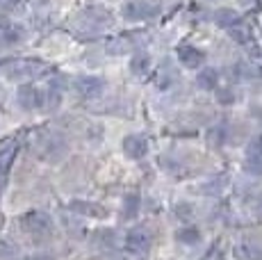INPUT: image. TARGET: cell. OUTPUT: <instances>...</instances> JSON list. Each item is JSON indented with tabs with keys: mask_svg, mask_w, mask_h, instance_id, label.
<instances>
[{
	"mask_svg": "<svg viewBox=\"0 0 262 260\" xmlns=\"http://www.w3.org/2000/svg\"><path fill=\"white\" fill-rule=\"evenodd\" d=\"M21 228L28 235L41 237V235L53 233V219H50V214L43 212V210H30V212H25L21 217Z\"/></svg>",
	"mask_w": 262,
	"mask_h": 260,
	"instance_id": "obj_3",
	"label": "cell"
},
{
	"mask_svg": "<svg viewBox=\"0 0 262 260\" xmlns=\"http://www.w3.org/2000/svg\"><path fill=\"white\" fill-rule=\"evenodd\" d=\"M176 214H180V217H191V206H187V203H180L178 208H176Z\"/></svg>",
	"mask_w": 262,
	"mask_h": 260,
	"instance_id": "obj_26",
	"label": "cell"
},
{
	"mask_svg": "<svg viewBox=\"0 0 262 260\" xmlns=\"http://www.w3.org/2000/svg\"><path fill=\"white\" fill-rule=\"evenodd\" d=\"M30 260H55V258H50V256H32Z\"/></svg>",
	"mask_w": 262,
	"mask_h": 260,
	"instance_id": "obj_30",
	"label": "cell"
},
{
	"mask_svg": "<svg viewBox=\"0 0 262 260\" xmlns=\"http://www.w3.org/2000/svg\"><path fill=\"white\" fill-rule=\"evenodd\" d=\"M176 57H178V62L187 69H203V64H205V53L199 51L196 46H189V44L178 46Z\"/></svg>",
	"mask_w": 262,
	"mask_h": 260,
	"instance_id": "obj_10",
	"label": "cell"
},
{
	"mask_svg": "<svg viewBox=\"0 0 262 260\" xmlns=\"http://www.w3.org/2000/svg\"><path fill=\"white\" fill-rule=\"evenodd\" d=\"M112 23H114V16H112L110 9L92 5V7H84L82 12L75 16L73 26H75L78 32L87 34V37H94V34H100L107 28H112Z\"/></svg>",
	"mask_w": 262,
	"mask_h": 260,
	"instance_id": "obj_1",
	"label": "cell"
},
{
	"mask_svg": "<svg viewBox=\"0 0 262 260\" xmlns=\"http://www.w3.org/2000/svg\"><path fill=\"white\" fill-rule=\"evenodd\" d=\"M216 96H219V103H224V105L235 103V92H233V89H230V87L216 89Z\"/></svg>",
	"mask_w": 262,
	"mask_h": 260,
	"instance_id": "obj_23",
	"label": "cell"
},
{
	"mask_svg": "<svg viewBox=\"0 0 262 260\" xmlns=\"http://www.w3.org/2000/svg\"><path fill=\"white\" fill-rule=\"evenodd\" d=\"M176 242L185 244V247H194L201 242V231L196 226H183L176 231Z\"/></svg>",
	"mask_w": 262,
	"mask_h": 260,
	"instance_id": "obj_19",
	"label": "cell"
},
{
	"mask_svg": "<svg viewBox=\"0 0 262 260\" xmlns=\"http://www.w3.org/2000/svg\"><path fill=\"white\" fill-rule=\"evenodd\" d=\"M251 208H253L255 214H262V197H255L253 201H251Z\"/></svg>",
	"mask_w": 262,
	"mask_h": 260,
	"instance_id": "obj_27",
	"label": "cell"
},
{
	"mask_svg": "<svg viewBox=\"0 0 262 260\" xmlns=\"http://www.w3.org/2000/svg\"><path fill=\"white\" fill-rule=\"evenodd\" d=\"M69 210L75 214H82V217H94V219L105 217V208L94 201H71L69 203Z\"/></svg>",
	"mask_w": 262,
	"mask_h": 260,
	"instance_id": "obj_13",
	"label": "cell"
},
{
	"mask_svg": "<svg viewBox=\"0 0 262 260\" xmlns=\"http://www.w3.org/2000/svg\"><path fill=\"white\" fill-rule=\"evenodd\" d=\"M98 240H100V244L103 247H114V240H117V235H114V231H103V233H98Z\"/></svg>",
	"mask_w": 262,
	"mask_h": 260,
	"instance_id": "obj_24",
	"label": "cell"
},
{
	"mask_svg": "<svg viewBox=\"0 0 262 260\" xmlns=\"http://www.w3.org/2000/svg\"><path fill=\"white\" fill-rule=\"evenodd\" d=\"M148 71H150V57L146 53H137L130 59V73L133 76L144 78V76H148Z\"/></svg>",
	"mask_w": 262,
	"mask_h": 260,
	"instance_id": "obj_20",
	"label": "cell"
},
{
	"mask_svg": "<svg viewBox=\"0 0 262 260\" xmlns=\"http://www.w3.org/2000/svg\"><path fill=\"white\" fill-rule=\"evenodd\" d=\"M16 151H18L16 137H9V139H5V142H0V178L9 171L14 158H16Z\"/></svg>",
	"mask_w": 262,
	"mask_h": 260,
	"instance_id": "obj_11",
	"label": "cell"
},
{
	"mask_svg": "<svg viewBox=\"0 0 262 260\" xmlns=\"http://www.w3.org/2000/svg\"><path fill=\"white\" fill-rule=\"evenodd\" d=\"M148 139H146V135H139V133H133L128 135V137H123V142H121V151L125 153L130 160H144L148 156Z\"/></svg>",
	"mask_w": 262,
	"mask_h": 260,
	"instance_id": "obj_8",
	"label": "cell"
},
{
	"mask_svg": "<svg viewBox=\"0 0 262 260\" xmlns=\"http://www.w3.org/2000/svg\"><path fill=\"white\" fill-rule=\"evenodd\" d=\"M203 260H224V253H221V249L219 247H214V249H210L208 253H205V258Z\"/></svg>",
	"mask_w": 262,
	"mask_h": 260,
	"instance_id": "obj_25",
	"label": "cell"
},
{
	"mask_svg": "<svg viewBox=\"0 0 262 260\" xmlns=\"http://www.w3.org/2000/svg\"><path fill=\"white\" fill-rule=\"evenodd\" d=\"M139 208H142V199L137 194H125L123 201H121V217L135 219L139 214Z\"/></svg>",
	"mask_w": 262,
	"mask_h": 260,
	"instance_id": "obj_18",
	"label": "cell"
},
{
	"mask_svg": "<svg viewBox=\"0 0 262 260\" xmlns=\"http://www.w3.org/2000/svg\"><path fill=\"white\" fill-rule=\"evenodd\" d=\"M25 39V30L23 26H14V23H7V26L0 28V44L5 46H16Z\"/></svg>",
	"mask_w": 262,
	"mask_h": 260,
	"instance_id": "obj_16",
	"label": "cell"
},
{
	"mask_svg": "<svg viewBox=\"0 0 262 260\" xmlns=\"http://www.w3.org/2000/svg\"><path fill=\"white\" fill-rule=\"evenodd\" d=\"M228 32H230V37H233L235 41H239V44H249V39H251V30L246 28L242 21H239L235 28H230Z\"/></svg>",
	"mask_w": 262,
	"mask_h": 260,
	"instance_id": "obj_21",
	"label": "cell"
},
{
	"mask_svg": "<svg viewBox=\"0 0 262 260\" xmlns=\"http://www.w3.org/2000/svg\"><path fill=\"white\" fill-rule=\"evenodd\" d=\"M123 244H125V249H128L130 253L144 256V253H148V249H150V244H153V240H150L148 228H144V226H135V228H130V231L125 233Z\"/></svg>",
	"mask_w": 262,
	"mask_h": 260,
	"instance_id": "obj_7",
	"label": "cell"
},
{
	"mask_svg": "<svg viewBox=\"0 0 262 260\" xmlns=\"http://www.w3.org/2000/svg\"><path fill=\"white\" fill-rule=\"evenodd\" d=\"M212 21H214L219 28L230 30V28H235V26H237V23L242 21V18H239V14L235 12V9H230V7H221V9H216V12H214Z\"/></svg>",
	"mask_w": 262,
	"mask_h": 260,
	"instance_id": "obj_17",
	"label": "cell"
},
{
	"mask_svg": "<svg viewBox=\"0 0 262 260\" xmlns=\"http://www.w3.org/2000/svg\"><path fill=\"white\" fill-rule=\"evenodd\" d=\"M37 153L41 158L57 162V160H62L64 153H67V142H64L59 135H55V133L39 135V139H37Z\"/></svg>",
	"mask_w": 262,
	"mask_h": 260,
	"instance_id": "obj_5",
	"label": "cell"
},
{
	"mask_svg": "<svg viewBox=\"0 0 262 260\" xmlns=\"http://www.w3.org/2000/svg\"><path fill=\"white\" fill-rule=\"evenodd\" d=\"M73 89L78 92V96H82V98H96L103 94L105 80L100 76H78L73 80Z\"/></svg>",
	"mask_w": 262,
	"mask_h": 260,
	"instance_id": "obj_9",
	"label": "cell"
},
{
	"mask_svg": "<svg viewBox=\"0 0 262 260\" xmlns=\"http://www.w3.org/2000/svg\"><path fill=\"white\" fill-rule=\"evenodd\" d=\"M158 5L148 3V0H128V3L121 7V16L130 23H142V21H148L158 14Z\"/></svg>",
	"mask_w": 262,
	"mask_h": 260,
	"instance_id": "obj_4",
	"label": "cell"
},
{
	"mask_svg": "<svg viewBox=\"0 0 262 260\" xmlns=\"http://www.w3.org/2000/svg\"><path fill=\"white\" fill-rule=\"evenodd\" d=\"M237 3L242 5V7H251V5H255L258 0H237Z\"/></svg>",
	"mask_w": 262,
	"mask_h": 260,
	"instance_id": "obj_28",
	"label": "cell"
},
{
	"mask_svg": "<svg viewBox=\"0 0 262 260\" xmlns=\"http://www.w3.org/2000/svg\"><path fill=\"white\" fill-rule=\"evenodd\" d=\"M3 73L14 82H32V80L46 76L48 67L43 62H39V59H16V62L5 64Z\"/></svg>",
	"mask_w": 262,
	"mask_h": 260,
	"instance_id": "obj_2",
	"label": "cell"
},
{
	"mask_svg": "<svg viewBox=\"0 0 262 260\" xmlns=\"http://www.w3.org/2000/svg\"><path fill=\"white\" fill-rule=\"evenodd\" d=\"M235 258L237 260H262V247L251 240H242V242L235 244L233 249Z\"/></svg>",
	"mask_w": 262,
	"mask_h": 260,
	"instance_id": "obj_14",
	"label": "cell"
},
{
	"mask_svg": "<svg viewBox=\"0 0 262 260\" xmlns=\"http://www.w3.org/2000/svg\"><path fill=\"white\" fill-rule=\"evenodd\" d=\"M196 87L203 89V92H214L219 87V73L212 67H203L196 76Z\"/></svg>",
	"mask_w": 262,
	"mask_h": 260,
	"instance_id": "obj_15",
	"label": "cell"
},
{
	"mask_svg": "<svg viewBox=\"0 0 262 260\" xmlns=\"http://www.w3.org/2000/svg\"><path fill=\"white\" fill-rule=\"evenodd\" d=\"M16 103L21 110H25V112H34V110L46 105V98H43V92L37 87V84L23 82L21 87L16 89Z\"/></svg>",
	"mask_w": 262,
	"mask_h": 260,
	"instance_id": "obj_6",
	"label": "cell"
},
{
	"mask_svg": "<svg viewBox=\"0 0 262 260\" xmlns=\"http://www.w3.org/2000/svg\"><path fill=\"white\" fill-rule=\"evenodd\" d=\"M244 169L251 174V176H262V142H255L249 146Z\"/></svg>",
	"mask_w": 262,
	"mask_h": 260,
	"instance_id": "obj_12",
	"label": "cell"
},
{
	"mask_svg": "<svg viewBox=\"0 0 262 260\" xmlns=\"http://www.w3.org/2000/svg\"><path fill=\"white\" fill-rule=\"evenodd\" d=\"M16 0H0V7H9V5H14Z\"/></svg>",
	"mask_w": 262,
	"mask_h": 260,
	"instance_id": "obj_29",
	"label": "cell"
},
{
	"mask_svg": "<svg viewBox=\"0 0 262 260\" xmlns=\"http://www.w3.org/2000/svg\"><path fill=\"white\" fill-rule=\"evenodd\" d=\"M14 256H18V247H16V244L0 240V258L7 260V258H14Z\"/></svg>",
	"mask_w": 262,
	"mask_h": 260,
	"instance_id": "obj_22",
	"label": "cell"
}]
</instances>
